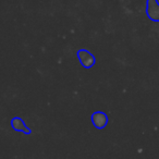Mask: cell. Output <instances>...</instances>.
Returning a JSON list of instances; mask_svg holds the SVG:
<instances>
[{"mask_svg":"<svg viewBox=\"0 0 159 159\" xmlns=\"http://www.w3.org/2000/svg\"><path fill=\"white\" fill-rule=\"evenodd\" d=\"M77 58H79L80 62L84 68L89 69L95 64V57L89 52L86 49H81V50L77 51Z\"/></svg>","mask_w":159,"mask_h":159,"instance_id":"6da1fadb","label":"cell"},{"mask_svg":"<svg viewBox=\"0 0 159 159\" xmlns=\"http://www.w3.org/2000/svg\"><path fill=\"white\" fill-rule=\"evenodd\" d=\"M146 13L152 21H159V2L157 0H147Z\"/></svg>","mask_w":159,"mask_h":159,"instance_id":"7a4b0ae2","label":"cell"},{"mask_svg":"<svg viewBox=\"0 0 159 159\" xmlns=\"http://www.w3.org/2000/svg\"><path fill=\"white\" fill-rule=\"evenodd\" d=\"M92 123L94 124L95 128L104 129L108 124V117L106 113L102 112V111H97V112L92 115Z\"/></svg>","mask_w":159,"mask_h":159,"instance_id":"3957f363","label":"cell"},{"mask_svg":"<svg viewBox=\"0 0 159 159\" xmlns=\"http://www.w3.org/2000/svg\"><path fill=\"white\" fill-rule=\"evenodd\" d=\"M11 125L13 128V130L19 131V132H23L25 134H30L31 133V130L25 125L24 121L21 118H13L11 121Z\"/></svg>","mask_w":159,"mask_h":159,"instance_id":"277c9868","label":"cell"}]
</instances>
